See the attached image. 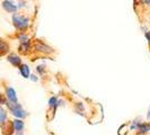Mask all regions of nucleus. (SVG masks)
I'll list each match as a JSON object with an SVG mask.
<instances>
[{
    "label": "nucleus",
    "instance_id": "nucleus-2",
    "mask_svg": "<svg viewBox=\"0 0 150 135\" xmlns=\"http://www.w3.org/2000/svg\"><path fill=\"white\" fill-rule=\"evenodd\" d=\"M8 106V108L10 109V112H11V114L14 115V116H16V117H18V118H25L26 116H27V112H25L24 109L22 108V106L19 105V104H14V103H6Z\"/></svg>",
    "mask_w": 150,
    "mask_h": 135
},
{
    "label": "nucleus",
    "instance_id": "nucleus-18",
    "mask_svg": "<svg viewBox=\"0 0 150 135\" xmlns=\"http://www.w3.org/2000/svg\"><path fill=\"white\" fill-rule=\"evenodd\" d=\"M147 117H148V120H150V107H149V109H148V115H147Z\"/></svg>",
    "mask_w": 150,
    "mask_h": 135
},
{
    "label": "nucleus",
    "instance_id": "nucleus-12",
    "mask_svg": "<svg viewBox=\"0 0 150 135\" xmlns=\"http://www.w3.org/2000/svg\"><path fill=\"white\" fill-rule=\"evenodd\" d=\"M6 120H7V112L4 108L0 107V124L6 123Z\"/></svg>",
    "mask_w": 150,
    "mask_h": 135
},
{
    "label": "nucleus",
    "instance_id": "nucleus-9",
    "mask_svg": "<svg viewBox=\"0 0 150 135\" xmlns=\"http://www.w3.org/2000/svg\"><path fill=\"white\" fill-rule=\"evenodd\" d=\"M19 71L24 78H30V68L27 67L26 64H22L19 67Z\"/></svg>",
    "mask_w": 150,
    "mask_h": 135
},
{
    "label": "nucleus",
    "instance_id": "nucleus-11",
    "mask_svg": "<svg viewBox=\"0 0 150 135\" xmlns=\"http://www.w3.org/2000/svg\"><path fill=\"white\" fill-rule=\"evenodd\" d=\"M30 41L28 42H26V43H22L21 46H19V52L21 53H27L30 51Z\"/></svg>",
    "mask_w": 150,
    "mask_h": 135
},
{
    "label": "nucleus",
    "instance_id": "nucleus-3",
    "mask_svg": "<svg viewBox=\"0 0 150 135\" xmlns=\"http://www.w3.org/2000/svg\"><path fill=\"white\" fill-rule=\"evenodd\" d=\"M34 49L35 51L38 53H42V54H52L54 52L52 47H50L49 45H46L45 43L41 42V41H36L35 44H34Z\"/></svg>",
    "mask_w": 150,
    "mask_h": 135
},
{
    "label": "nucleus",
    "instance_id": "nucleus-19",
    "mask_svg": "<svg viewBox=\"0 0 150 135\" xmlns=\"http://www.w3.org/2000/svg\"><path fill=\"white\" fill-rule=\"evenodd\" d=\"M0 125H1V124H0Z\"/></svg>",
    "mask_w": 150,
    "mask_h": 135
},
{
    "label": "nucleus",
    "instance_id": "nucleus-4",
    "mask_svg": "<svg viewBox=\"0 0 150 135\" xmlns=\"http://www.w3.org/2000/svg\"><path fill=\"white\" fill-rule=\"evenodd\" d=\"M6 96H7L8 100H9V103H14L16 104L17 103V95H16V91L14 88H11V87H9L6 89Z\"/></svg>",
    "mask_w": 150,
    "mask_h": 135
},
{
    "label": "nucleus",
    "instance_id": "nucleus-13",
    "mask_svg": "<svg viewBox=\"0 0 150 135\" xmlns=\"http://www.w3.org/2000/svg\"><path fill=\"white\" fill-rule=\"evenodd\" d=\"M58 104H59V101H58V99H57L55 97L50 98V100H49V105H50V107H57Z\"/></svg>",
    "mask_w": 150,
    "mask_h": 135
},
{
    "label": "nucleus",
    "instance_id": "nucleus-6",
    "mask_svg": "<svg viewBox=\"0 0 150 135\" xmlns=\"http://www.w3.org/2000/svg\"><path fill=\"white\" fill-rule=\"evenodd\" d=\"M2 7L8 13H15L16 10H17V6H16L15 4L13 1H8V0L2 1Z\"/></svg>",
    "mask_w": 150,
    "mask_h": 135
},
{
    "label": "nucleus",
    "instance_id": "nucleus-5",
    "mask_svg": "<svg viewBox=\"0 0 150 135\" xmlns=\"http://www.w3.org/2000/svg\"><path fill=\"white\" fill-rule=\"evenodd\" d=\"M7 60H8V62H10L14 67H21V65H22V59H21L17 54H14V53H13V54H9Z\"/></svg>",
    "mask_w": 150,
    "mask_h": 135
},
{
    "label": "nucleus",
    "instance_id": "nucleus-10",
    "mask_svg": "<svg viewBox=\"0 0 150 135\" xmlns=\"http://www.w3.org/2000/svg\"><path fill=\"white\" fill-rule=\"evenodd\" d=\"M138 129H139V133H142V134L143 133H147V132L150 131V125L147 124V123H141V124H139Z\"/></svg>",
    "mask_w": 150,
    "mask_h": 135
},
{
    "label": "nucleus",
    "instance_id": "nucleus-15",
    "mask_svg": "<svg viewBox=\"0 0 150 135\" xmlns=\"http://www.w3.org/2000/svg\"><path fill=\"white\" fill-rule=\"evenodd\" d=\"M4 104H6V99H5V97L0 94V105H4Z\"/></svg>",
    "mask_w": 150,
    "mask_h": 135
},
{
    "label": "nucleus",
    "instance_id": "nucleus-7",
    "mask_svg": "<svg viewBox=\"0 0 150 135\" xmlns=\"http://www.w3.org/2000/svg\"><path fill=\"white\" fill-rule=\"evenodd\" d=\"M13 126H14V131L15 132H23L24 129V122L22 120H15L13 122Z\"/></svg>",
    "mask_w": 150,
    "mask_h": 135
},
{
    "label": "nucleus",
    "instance_id": "nucleus-8",
    "mask_svg": "<svg viewBox=\"0 0 150 135\" xmlns=\"http://www.w3.org/2000/svg\"><path fill=\"white\" fill-rule=\"evenodd\" d=\"M8 51H9V45H8V43L6 41H4V39L0 38V56L1 55H5Z\"/></svg>",
    "mask_w": 150,
    "mask_h": 135
},
{
    "label": "nucleus",
    "instance_id": "nucleus-17",
    "mask_svg": "<svg viewBox=\"0 0 150 135\" xmlns=\"http://www.w3.org/2000/svg\"><path fill=\"white\" fill-rule=\"evenodd\" d=\"M146 37L149 39V42H150V33H146Z\"/></svg>",
    "mask_w": 150,
    "mask_h": 135
},
{
    "label": "nucleus",
    "instance_id": "nucleus-16",
    "mask_svg": "<svg viewBox=\"0 0 150 135\" xmlns=\"http://www.w3.org/2000/svg\"><path fill=\"white\" fill-rule=\"evenodd\" d=\"M30 79H32L33 81H38V78H36V75H30Z\"/></svg>",
    "mask_w": 150,
    "mask_h": 135
},
{
    "label": "nucleus",
    "instance_id": "nucleus-14",
    "mask_svg": "<svg viewBox=\"0 0 150 135\" xmlns=\"http://www.w3.org/2000/svg\"><path fill=\"white\" fill-rule=\"evenodd\" d=\"M38 71L41 73V75H42V73H44V72H45V67H44V65H38Z\"/></svg>",
    "mask_w": 150,
    "mask_h": 135
},
{
    "label": "nucleus",
    "instance_id": "nucleus-1",
    "mask_svg": "<svg viewBox=\"0 0 150 135\" xmlns=\"http://www.w3.org/2000/svg\"><path fill=\"white\" fill-rule=\"evenodd\" d=\"M13 22H14V25H15V27L17 30H25L28 27V25H30V19L26 16L15 14V15L13 16Z\"/></svg>",
    "mask_w": 150,
    "mask_h": 135
}]
</instances>
